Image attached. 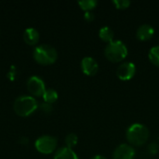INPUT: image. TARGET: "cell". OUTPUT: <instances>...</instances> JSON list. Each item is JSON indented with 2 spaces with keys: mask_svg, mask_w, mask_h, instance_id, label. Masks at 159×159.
<instances>
[{
  "mask_svg": "<svg viewBox=\"0 0 159 159\" xmlns=\"http://www.w3.org/2000/svg\"><path fill=\"white\" fill-rule=\"evenodd\" d=\"M126 136L128 142L130 144L135 146H142L149 139V130L144 125L135 123L128 129Z\"/></svg>",
  "mask_w": 159,
  "mask_h": 159,
  "instance_id": "1",
  "label": "cell"
},
{
  "mask_svg": "<svg viewBox=\"0 0 159 159\" xmlns=\"http://www.w3.org/2000/svg\"><path fill=\"white\" fill-rule=\"evenodd\" d=\"M104 54L107 60L112 62H119L126 59L128 56V48L120 40H116L109 43L105 49Z\"/></svg>",
  "mask_w": 159,
  "mask_h": 159,
  "instance_id": "2",
  "label": "cell"
},
{
  "mask_svg": "<svg viewBox=\"0 0 159 159\" xmlns=\"http://www.w3.org/2000/svg\"><path fill=\"white\" fill-rule=\"evenodd\" d=\"M13 109L20 116H28L37 109V102L34 97L20 96L15 100Z\"/></svg>",
  "mask_w": 159,
  "mask_h": 159,
  "instance_id": "3",
  "label": "cell"
},
{
  "mask_svg": "<svg viewBox=\"0 0 159 159\" xmlns=\"http://www.w3.org/2000/svg\"><path fill=\"white\" fill-rule=\"evenodd\" d=\"M58 57L56 49L49 45H40L34 50V60L43 65H49L56 61Z\"/></svg>",
  "mask_w": 159,
  "mask_h": 159,
  "instance_id": "4",
  "label": "cell"
},
{
  "mask_svg": "<svg viewBox=\"0 0 159 159\" xmlns=\"http://www.w3.org/2000/svg\"><path fill=\"white\" fill-rule=\"evenodd\" d=\"M34 146L39 153L48 155L55 151L57 147V140L56 138L48 135L41 136L36 140Z\"/></svg>",
  "mask_w": 159,
  "mask_h": 159,
  "instance_id": "5",
  "label": "cell"
},
{
  "mask_svg": "<svg viewBox=\"0 0 159 159\" xmlns=\"http://www.w3.org/2000/svg\"><path fill=\"white\" fill-rule=\"evenodd\" d=\"M27 89L29 92L35 97L43 96L46 91L44 81L38 76H32L27 81Z\"/></svg>",
  "mask_w": 159,
  "mask_h": 159,
  "instance_id": "6",
  "label": "cell"
},
{
  "mask_svg": "<svg viewBox=\"0 0 159 159\" xmlns=\"http://www.w3.org/2000/svg\"><path fill=\"white\" fill-rule=\"evenodd\" d=\"M136 74V66L132 62H123L116 69V75L120 80L128 81L133 78Z\"/></svg>",
  "mask_w": 159,
  "mask_h": 159,
  "instance_id": "7",
  "label": "cell"
},
{
  "mask_svg": "<svg viewBox=\"0 0 159 159\" xmlns=\"http://www.w3.org/2000/svg\"><path fill=\"white\" fill-rule=\"evenodd\" d=\"M135 150L132 146L123 143L116 147L114 152L113 159H134Z\"/></svg>",
  "mask_w": 159,
  "mask_h": 159,
  "instance_id": "8",
  "label": "cell"
},
{
  "mask_svg": "<svg viewBox=\"0 0 159 159\" xmlns=\"http://www.w3.org/2000/svg\"><path fill=\"white\" fill-rule=\"evenodd\" d=\"M81 69L86 75L93 76L99 71V64L92 57H85L81 61Z\"/></svg>",
  "mask_w": 159,
  "mask_h": 159,
  "instance_id": "9",
  "label": "cell"
},
{
  "mask_svg": "<svg viewBox=\"0 0 159 159\" xmlns=\"http://www.w3.org/2000/svg\"><path fill=\"white\" fill-rule=\"evenodd\" d=\"M154 34H155V30L149 24H143L137 30V37L141 41H147L151 39Z\"/></svg>",
  "mask_w": 159,
  "mask_h": 159,
  "instance_id": "10",
  "label": "cell"
},
{
  "mask_svg": "<svg viewBox=\"0 0 159 159\" xmlns=\"http://www.w3.org/2000/svg\"><path fill=\"white\" fill-rule=\"evenodd\" d=\"M23 39L28 45H35L39 40V33L34 28H27L24 31Z\"/></svg>",
  "mask_w": 159,
  "mask_h": 159,
  "instance_id": "11",
  "label": "cell"
},
{
  "mask_svg": "<svg viewBox=\"0 0 159 159\" xmlns=\"http://www.w3.org/2000/svg\"><path fill=\"white\" fill-rule=\"evenodd\" d=\"M54 159H78L77 155L68 147H62L57 151Z\"/></svg>",
  "mask_w": 159,
  "mask_h": 159,
  "instance_id": "12",
  "label": "cell"
},
{
  "mask_svg": "<svg viewBox=\"0 0 159 159\" xmlns=\"http://www.w3.org/2000/svg\"><path fill=\"white\" fill-rule=\"evenodd\" d=\"M99 36L100 38L106 42V43H111L114 41V37H115V32L112 30V28L108 27V26H103L100 29L99 32Z\"/></svg>",
  "mask_w": 159,
  "mask_h": 159,
  "instance_id": "13",
  "label": "cell"
},
{
  "mask_svg": "<svg viewBox=\"0 0 159 159\" xmlns=\"http://www.w3.org/2000/svg\"><path fill=\"white\" fill-rule=\"evenodd\" d=\"M42 97H43L45 102L52 104L58 100V93L54 89H46V91H45V93L43 94Z\"/></svg>",
  "mask_w": 159,
  "mask_h": 159,
  "instance_id": "14",
  "label": "cell"
},
{
  "mask_svg": "<svg viewBox=\"0 0 159 159\" xmlns=\"http://www.w3.org/2000/svg\"><path fill=\"white\" fill-rule=\"evenodd\" d=\"M78 5L83 10L87 12V11H91L92 9H94L97 7L98 2L96 0H83V1H79Z\"/></svg>",
  "mask_w": 159,
  "mask_h": 159,
  "instance_id": "15",
  "label": "cell"
},
{
  "mask_svg": "<svg viewBox=\"0 0 159 159\" xmlns=\"http://www.w3.org/2000/svg\"><path fill=\"white\" fill-rule=\"evenodd\" d=\"M149 60L153 64L159 67V46H156L150 49Z\"/></svg>",
  "mask_w": 159,
  "mask_h": 159,
  "instance_id": "16",
  "label": "cell"
},
{
  "mask_svg": "<svg viewBox=\"0 0 159 159\" xmlns=\"http://www.w3.org/2000/svg\"><path fill=\"white\" fill-rule=\"evenodd\" d=\"M78 142V138L75 133H70L66 136L65 138V143H66V147L72 149L73 147H75L77 144Z\"/></svg>",
  "mask_w": 159,
  "mask_h": 159,
  "instance_id": "17",
  "label": "cell"
},
{
  "mask_svg": "<svg viewBox=\"0 0 159 159\" xmlns=\"http://www.w3.org/2000/svg\"><path fill=\"white\" fill-rule=\"evenodd\" d=\"M113 4L118 9H126L130 6V1H128V0H114Z\"/></svg>",
  "mask_w": 159,
  "mask_h": 159,
  "instance_id": "18",
  "label": "cell"
},
{
  "mask_svg": "<svg viewBox=\"0 0 159 159\" xmlns=\"http://www.w3.org/2000/svg\"><path fill=\"white\" fill-rule=\"evenodd\" d=\"M40 110L44 113V114H51L52 111H53V107H52V104L50 103H47V102H43L40 104Z\"/></svg>",
  "mask_w": 159,
  "mask_h": 159,
  "instance_id": "19",
  "label": "cell"
},
{
  "mask_svg": "<svg viewBox=\"0 0 159 159\" xmlns=\"http://www.w3.org/2000/svg\"><path fill=\"white\" fill-rule=\"evenodd\" d=\"M84 18H85V20H86L87 21L91 22L92 20H94L95 16H94V14H93L91 11H87V12L85 13V15H84Z\"/></svg>",
  "mask_w": 159,
  "mask_h": 159,
  "instance_id": "20",
  "label": "cell"
},
{
  "mask_svg": "<svg viewBox=\"0 0 159 159\" xmlns=\"http://www.w3.org/2000/svg\"><path fill=\"white\" fill-rule=\"evenodd\" d=\"M149 152H150V154H152V155L157 154V153L158 152V146H157V143H152V144H150V146H149Z\"/></svg>",
  "mask_w": 159,
  "mask_h": 159,
  "instance_id": "21",
  "label": "cell"
},
{
  "mask_svg": "<svg viewBox=\"0 0 159 159\" xmlns=\"http://www.w3.org/2000/svg\"><path fill=\"white\" fill-rule=\"evenodd\" d=\"M19 143H21V144H27V143H29V140H28V138H26V137H21V138L20 139Z\"/></svg>",
  "mask_w": 159,
  "mask_h": 159,
  "instance_id": "22",
  "label": "cell"
},
{
  "mask_svg": "<svg viewBox=\"0 0 159 159\" xmlns=\"http://www.w3.org/2000/svg\"><path fill=\"white\" fill-rule=\"evenodd\" d=\"M92 159H107L105 157H103V156H100V155H98V156H95Z\"/></svg>",
  "mask_w": 159,
  "mask_h": 159,
  "instance_id": "23",
  "label": "cell"
},
{
  "mask_svg": "<svg viewBox=\"0 0 159 159\" xmlns=\"http://www.w3.org/2000/svg\"><path fill=\"white\" fill-rule=\"evenodd\" d=\"M158 42H159V39H158Z\"/></svg>",
  "mask_w": 159,
  "mask_h": 159,
  "instance_id": "24",
  "label": "cell"
}]
</instances>
